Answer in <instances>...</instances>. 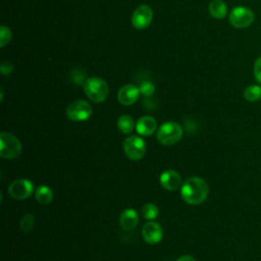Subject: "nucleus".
<instances>
[{
    "mask_svg": "<svg viewBox=\"0 0 261 261\" xmlns=\"http://www.w3.org/2000/svg\"><path fill=\"white\" fill-rule=\"evenodd\" d=\"M156 137L158 142L162 145H174L181 139L182 128L178 123L174 121H167L160 125Z\"/></svg>",
    "mask_w": 261,
    "mask_h": 261,
    "instance_id": "3",
    "label": "nucleus"
},
{
    "mask_svg": "<svg viewBox=\"0 0 261 261\" xmlns=\"http://www.w3.org/2000/svg\"><path fill=\"white\" fill-rule=\"evenodd\" d=\"M135 126L134 119L130 115L123 114L117 119V127L123 134H129Z\"/></svg>",
    "mask_w": 261,
    "mask_h": 261,
    "instance_id": "17",
    "label": "nucleus"
},
{
    "mask_svg": "<svg viewBox=\"0 0 261 261\" xmlns=\"http://www.w3.org/2000/svg\"><path fill=\"white\" fill-rule=\"evenodd\" d=\"M176 261H196V259L191 255H184V256L179 257Z\"/></svg>",
    "mask_w": 261,
    "mask_h": 261,
    "instance_id": "25",
    "label": "nucleus"
},
{
    "mask_svg": "<svg viewBox=\"0 0 261 261\" xmlns=\"http://www.w3.org/2000/svg\"><path fill=\"white\" fill-rule=\"evenodd\" d=\"M244 98L249 102H256L261 99V87L258 85H250L244 91Z\"/></svg>",
    "mask_w": 261,
    "mask_h": 261,
    "instance_id": "18",
    "label": "nucleus"
},
{
    "mask_svg": "<svg viewBox=\"0 0 261 261\" xmlns=\"http://www.w3.org/2000/svg\"><path fill=\"white\" fill-rule=\"evenodd\" d=\"M158 208L155 204L152 203H148L145 204L142 208V215L144 216L145 219L148 220H153L158 216Z\"/></svg>",
    "mask_w": 261,
    "mask_h": 261,
    "instance_id": "19",
    "label": "nucleus"
},
{
    "mask_svg": "<svg viewBox=\"0 0 261 261\" xmlns=\"http://www.w3.org/2000/svg\"><path fill=\"white\" fill-rule=\"evenodd\" d=\"M139 89H140V93L145 97H151L155 92V86L149 81L142 82Z\"/></svg>",
    "mask_w": 261,
    "mask_h": 261,
    "instance_id": "22",
    "label": "nucleus"
},
{
    "mask_svg": "<svg viewBox=\"0 0 261 261\" xmlns=\"http://www.w3.org/2000/svg\"><path fill=\"white\" fill-rule=\"evenodd\" d=\"M140 94H141L140 89L138 87H136L135 85L128 84L119 89L117 94V99L120 104L124 106H129L137 102Z\"/></svg>",
    "mask_w": 261,
    "mask_h": 261,
    "instance_id": "10",
    "label": "nucleus"
},
{
    "mask_svg": "<svg viewBox=\"0 0 261 261\" xmlns=\"http://www.w3.org/2000/svg\"><path fill=\"white\" fill-rule=\"evenodd\" d=\"M11 38H12V34H11L10 29L6 25H1V28H0V47L3 48L7 44H9V42L11 41Z\"/></svg>",
    "mask_w": 261,
    "mask_h": 261,
    "instance_id": "21",
    "label": "nucleus"
},
{
    "mask_svg": "<svg viewBox=\"0 0 261 261\" xmlns=\"http://www.w3.org/2000/svg\"><path fill=\"white\" fill-rule=\"evenodd\" d=\"M153 19V10L149 5L143 4L136 8L132 15V24L138 30H144L150 25Z\"/></svg>",
    "mask_w": 261,
    "mask_h": 261,
    "instance_id": "8",
    "label": "nucleus"
},
{
    "mask_svg": "<svg viewBox=\"0 0 261 261\" xmlns=\"http://www.w3.org/2000/svg\"><path fill=\"white\" fill-rule=\"evenodd\" d=\"M84 91L91 101L95 103H100L107 98L109 88L107 83L103 79L93 76L87 79L84 83Z\"/></svg>",
    "mask_w": 261,
    "mask_h": 261,
    "instance_id": "2",
    "label": "nucleus"
},
{
    "mask_svg": "<svg viewBox=\"0 0 261 261\" xmlns=\"http://www.w3.org/2000/svg\"><path fill=\"white\" fill-rule=\"evenodd\" d=\"M139 222V216L136 210L134 209H125L121 212L119 217V223L122 228L126 230L134 229Z\"/></svg>",
    "mask_w": 261,
    "mask_h": 261,
    "instance_id": "14",
    "label": "nucleus"
},
{
    "mask_svg": "<svg viewBox=\"0 0 261 261\" xmlns=\"http://www.w3.org/2000/svg\"><path fill=\"white\" fill-rule=\"evenodd\" d=\"M34 190V186L29 179H16L13 180L8 187L9 195L16 200H23L29 198Z\"/></svg>",
    "mask_w": 261,
    "mask_h": 261,
    "instance_id": "9",
    "label": "nucleus"
},
{
    "mask_svg": "<svg viewBox=\"0 0 261 261\" xmlns=\"http://www.w3.org/2000/svg\"><path fill=\"white\" fill-rule=\"evenodd\" d=\"M142 234H143V238L146 243L154 245L161 241L163 231H162L161 226L157 222L150 221L144 225Z\"/></svg>",
    "mask_w": 261,
    "mask_h": 261,
    "instance_id": "11",
    "label": "nucleus"
},
{
    "mask_svg": "<svg viewBox=\"0 0 261 261\" xmlns=\"http://www.w3.org/2000/svg\"><path fill=\"white\" fill-rule=\"evenodd\" d=\"M0 70H1V73L3 75H8L12 72L13 66L9 62H2L1 65H0Z\"/></svg>",
    "mask_w": 261,
    "mask_h": 261,
    "instance_id": "24",
    "label": "nucleus"
},
{
    "mask_svg": "<svg viewBox=\"0 0 261 261\" xmlns=\"http://www.w3.org/2000/svg\"><path fill=\"white\" fill-rule=\"evenodd\" d=\"M208 184L201 177H191L187 179L180 189L182 199L191 205L203 203L208 196Z\"/></svg>",
    "mask_w": 261,
    "mask_h": 261,
    "instance_id": "1",
    "label": "nucleus"
},
{
    "mask_svg": "<svg viewBox=\"0 0 261 261\" xmlns=\"http://www.w3.org/2000/svg\"><path fill=\"white\" fill-rule=\"evenodd\" d=\"M33 225H34V215L31 213L24 214L19 221V226L21 230L24 232H30Z\"/></svg>",
    "mask_w": 261,
    "mask_h": 261,
    "instance_id": "20",
    "label": "nucleus"
},
{
    "mask_svg": "<svg viewBox=\"0 0 261 261\" xmlns=\"http://www.w3.org/2000/svg\"><path fill=\"white\" fill-rule=\"evenodd\" d=\"M123 150L129 159L140 160L146 153V145L140 137L129 136L123 142Z\"/></svg>",
    "mask_w": 261,
    "mask_h": 261,
    "instance_id": "7",
    "label": "nucleus"
},
{
    "mask_svg": "<svg viewBox=\"0 0 261 261\" xmlns=\"http://www.w3.org/2000/svg\"><path fill=\"white\" fill-rule=\"evenodd\" d=\"M254 77L259 84H261V56L254 62Z\"/></svg>",
    "mask_w": 261,
    "mask_h": 261,
    "instance_id": "23",
    "label": "nucleus"
},
{
    "mask_svg": "<svg viewBox=\"0 0 261 261\" xmlns=\"http://www.w3.org/2000/svg\"><path fill=\"white\" fill-rule=\"evenodd\" d=\"M21 152L19 140L10 133L0 135V156L4 159L16 158Z\"/></svg>",
    "mask_w": 261,
    "mask_h": 261,
    "instance_id": "4",
    "label": "nucleus"
},
{
    "mask_svg": "<svg viewBox=\"0 0 261 261\" xmlns=\"http://www.w3.org/2000/svg\"><path fill=\"white\" fill-rule=\"evenodd\" d=\"M92 114L91 105L85 100H75L66 108V115L70 120L84 121Z\"/></svg>",
    "mask_w": 261,
    "mask_h": 261,
    "instance_id": "6",
    "label": "nucleus"
},
{
    "mask_svg": "<svg viewBox=\"0 0 261 261\" xmlns=\"http://www.w3.org/2000/svg\"><path fill=\"white\" fill-rule=\"evenodd\" d=\"M254 12L245 6L234 7L228 15L230 24L238 29H244L251 25L254 21Z\"/></svg>",
    "mask_w": 261,
    "mask_h": 261,
    "instance_id": "5",
    "label": "nucleus"
},
{
    "mask_svg": "<svg viewBox=\"0 0 261 261\" xmlns=\"http://www.w3.org/2000/svg\"><path fill=\"white\" fill-rule=\"evenodd\" d=\"M157 127V122L152 116H142L136 124L137 132L142 136H151Z\"/></svg>",
    "mask_w": 261,
    "mask_h": 261,
    "instance_id": "13",
    "label": "nucleus"
},
{
    "mask_svg": "<svg viewBox=\"0 0 261 261\" xmlns=\"http://www.w3.org/2000/svg\"><path fill=\"white\" fill-rule=\"evenodd\" d=\"M208 10L210 15L217 19L224 18L227 14V6L222 0H212L209 3Z\"/></svg>",
    "mask_w": 261,
    "mask_h": 261,
    "instance_id": "15",
    "label": "nucleus"
},
{
    "mask_svg": "<svg viewBox=\"0 0 261 261\" xmlns=\"http://www.w3.org/2000/svg\"><path fill=\"white\" fill-rule=\"evenodd\" d=\"M160 184L164 189L168 191H174L180 187L181 178L176 171L166 170L160 175Z\"/></svg>",
    "mask_w": 261,
    "mask_h": 261,
    "instance_id": "12",
    "label": "nucleus"
},
{
    "mask_svg": "<svg viewBox=\"0 0 261 261\" xmlns=\"http://www.w3.org/2000/svg\"><path fill=\"white\" fill-rule=\"evenodd\" d=\"M53 199L52 190L47 186H40L36 191V200L38 203L46 205L49 204Z\"/></svg>",
    "mask_w": 261,
    "mask_h": 261,
    "instance_id": "16",
    "label": "nucleus"
}]
</instances>
